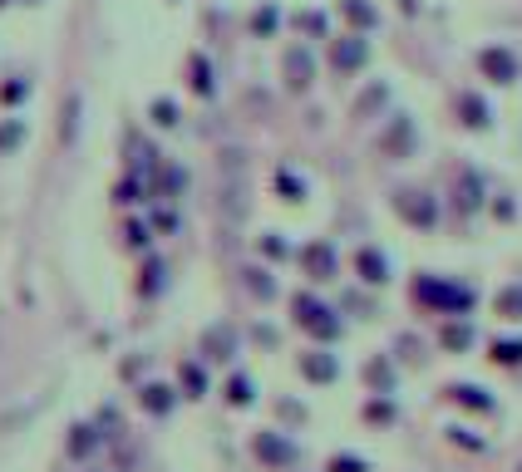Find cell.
Masks as SVG:
<instances>
[{"instance_id": "6da1fadb", "label": "cell", "mask_w": 522, "mask_h": 472, "mask_svg": "<svg viewBox=\"0 0 522 472\" xmlns=\"http://www.w3.org/2000/svg\"><path fill=\"white\" fill-rule=\"evenodd\" d=\"M414 300H419V306H434V310L458 315V310H468V306H473V290H464V286H448V281L424 276V281H414Z\"/></svg>"}, {"instance_id": "7a4b0ae2", "label": "cell", "mask_w": 522, "mask_h": 472, "mask_svg": "<svg viewBox=\"0 0 522 472\" xmlns=\"http://www.w3.org/2000/svg\"><path fill=\"white\" fill-rule=\"evenodd\" d=\"M296 320L306 325L316 340H336L340 334V320H336V310H326L320 300H310V296H296Z\"/></svg>"}, {"instance_id": "3957f363", "label": "cell", "mask_w": 522, "mask_h": 472, "mask_svg": "<svg viewBox=\"0 0 522 472\" xmlns=\"http://www.w3.org/2000/svg\"><path fill=\"white\" fill-rule=\"evenodd\" d=\"M394 212H400L410 227H434L438 222V202L429 192H400L394 197Z\"/></svg>"}, {"instance_id": "277c9868", "label": "cell", "mask_w": 522, "mask_h": 472, "mask_svg": "<svg viewBox=\"0 0 522 472\" xmlns=\"http://www.w3.org/2000/svg\"><path fill=\"white\" fill-rule=\"evenodd\" d=\"M256 458L266 468H291L296 463V443H291V438H281V433H256Z\"/></svg>"}, {"instance_id": "5b68a950", "label": "cell", "mask_w": 522, "mask_h": 472, "mask_svg": "<svg viewBox=\"0 0 522 472\" xmlns=\"http://www.w3.org/2000/svg\"><path fill=\"white\" fill-rule=\"evenodd\" d=\"M364 59H370V45H364L360 35H346L330 45V65L340 69V75H355V69H364Z\"/></svg>"}, {"instance_id": "8992f818", "label": "cell", "mask_w": 522, "mask_h": 472, "mask_svg": "<svg viewBox=\"0 0 522 472\" xmlns=\"http://www.w3.org/2000/svg\"><path fill=\"white\" fill-rule=\"evenodd\" d=\"M301 374H306L310 384H336L340 379V360L326 354V350H310V354H301Z\"/></svg>"}, {"instance_id": "52a82bcc", "label": "cell", "mask_w": 522, "mask_h": 472, "mask_svg": "<svg viewBox=\"0 0 522 472\" xmlns=\"http://www.w3.org/2000/svg\"><path fill=\"white\" fill-rule=\"evenodd\" d=\"M301 266H306L310 281H330L336 276V251H330L326 241H310V246L301 251Z\"/></svg>"}, {"instance_id": "ba28073f", "label": "cell", "mask_w": 522, "mask_h": 472, "mask_svg": "<svg viewBox=\"0 0 522 472\" xmlns=\"http://www.w3.org/2000/svg\"><path fill=\"white\" fill-rule=\"evenodd\" d=\"M478 69H483L488 79H498V84H513L518 79V59L508 55V49H483V55H478Z\"/></svg>"}, {"instance_id": "9c48e42d", "label": "cell", "mask_w": 522, "mask_h": 472, "mask_svg": "<svg viewBox=\"0 0 522 472\" xmlns=\"http://www.w3.org/2000/svg\"><path fill=\"white\" fill-rule=\"evenodd\" d=\"M380 148L390 153V157H404L414 148V123L410 119H394L390 129H384V138H380Z\"/></svg>"}, {"instance_id": "30bf717a", "label": "cell", "mask_w": 522, "mask_h": 472, "mask_svg": "<svg viewBox=\"0 0 522 472\" xmlns=\"http://www.w3.org/2000/svg\"><path fill=\"white\" fill-rule=\"evenodd\" d=\"M355 271H360V281H370V286H384V281H390V261H384L374 246H364L360 256H355Z\"/></svg>"}, {"instance_id": "8fae6325", "label": "cell", "mask_w": 522, "mask_h": 472, "mask_svg": "<svg viewBox=\"0 0 522 472\" xmlns=\"http://www.w3.org/2000/svg\"><path fill=\"white\" fill-rule=\"evenodd\" d=\"M202 350H207V360H232V354H237V330L212 325V330L202 334Z\"/></svg>"}, {"instance_id": "7c38bea8", "label": "cell", "mask_w": 522, "mask_h": 472, "mask_svg": "<svg viewBox=\"0 0 522 472\" xmlns=\"http://www.w3.org/2000/svg\"><path fill=\"white\" fill-rule=\"evenodd\" d=\"M310 75H316V65H310L306 49H286V84L291 89H310Z\"/></svg>"}, {"instance_id": "4fadbf2b", "label": "cell", "mask_w": 522, "mask_h": 472, "mask_svg": "<svg viewBox=\"0 0 522 472\" xmlns=\"http://www.w3.org/2000/svg\"><path fill=\"white\" fill-rule=\"evenodd\" d=\"M448 398H454V404H464V408H478V414H488V408H493V398L478 389V384H454Z\"/></svg>"}, {"instance_id": "5bb4252c", "label": "cell", "mask_w": 522, "mask_h": 472, "mask_svg": "<svg viewBox=\"0 0 522 472\" xmlns=\"http://www.w3.org/2000/svg\"><path fill=\"white\" fill-rule=\"evenodd\" d=\"M458 113H464L468 129H488V103L478 94H458Z\"/></svg>"}, {"instance_id": "9a60e30c", "label": "cell", "mask_w": 522, "mask_h": 472, "mask_svg": "<svg viewBox=\"0 0 522 472\" xmlns=\"http://www.w3.org/2000/svg\"><path fill=\"white\" fill-rule=\"evenodd\" d=\"M340 10H346V20H350L355 30H370L374 20H380V15H374V5H370V0H346Z\"/></svg>"}, {"instance_id": "2e32d148", "label": "cell", "mask_w": 522, "mask_h": 472, "mask_svg": "<svg viewBox=\"0 0 522 472\" xmlns=\"http://www.w3.org/2000/svg\"><path fill=\"white\" fill-rule=\"evenodd\" d=\"M143 408H148V414H168V408H173V389L148 384V389H143Z\"/></svg>"}, {"instance_id": "e0dca14e", "label": "cell", "mask_w": 522, "mask_h": 472, "mask_svg": "<svg viewBox=\"0 0 522 472\" xmlns=\"http://www.w3.org/2000/svg\"><path fill=\"white\" fill-rule=\"evenodd\" d=\"M187 69H193V89H197V94H212V65H207L202 55L187 59Z\"/></svg>"}, {"instance_id": "ac0fdd59", "label": "cell", "mask_w": 522, "mask_h": 472, "mask_svg": "<svg viewBox=\"0 0 522 472\" xmlns=\"http://www.w3.org/2000/svg\"><path fill=\"white\" fill-rule=\"evenodd\" d=\"M364 379H370V384H374V389H380V394H390V389H394V370H390V364H384V360H374L370 370H364Z\"/></svg>"}, {"instance_id": "d6986e66", "label": "cell", "mask_w": 522, "mask_h": 472, "mask_svg": "<svg viewBox=\"0 0 522 472\" xmlns=\"http://www.w3.org/2000/svg\"><path fill=\"white\" fill-rule=\"evenodd\" d=\"M498 315H508V320H522V286H508L503 296H498Z\"/></svg>"}, {"instance_id": "ffe728a7", "label": "cell", "mask_w": 522, "mask_h": 472, "mask_svg": "<svg viewBox=\"0 0 522 472\" xmlns=\"http://www.w3.org/2000/svg\"><path fill=\"white\" fill-rule=\"evenodd\" d=\"M468 344H473V330H468V325H448L444 330V350H468Z\"/></svg>"}, {"instance_id": "44dd1931", "label": "cell", "mask_w": 522, "mask_h": 472, "mask_svg": "<svg viewBox=\"0 0 522 472\" xmlns=\"http://www.w3.org/2000/svg\"><path fill=\"white\" fill-rule=\"evenodd\" d=\"M493 360L498 364H522V340H498L493 344Z\"/></svg>"}, {"instance_id": "7402d4cb", "label": "cell", "mask_w": 522, "mask_h": 472, "mask_svg": "<svg viewBox=\"0 0 522 472\" xmlns=\"http://www.w3.org/2000/svg\"><path fill=\"white\" fill-rule=\"evenodd\" d=\"M20 138H25V119H10V123H0V153H5V148H15Z\"/></svg>"}, {"instance_id": "603a6c76", "label": "cell", "mask_w": 522, "mask_h": 472, "mask_svg": "<svg viewBox=\"0 0 522 472\" xmlns=\"http://www.w3.org/2000/svg\"><path fill=\"white\" fill-rule=\"evenodd\" d=\"M227 398H232L237 408H242V404H252V379H247V374H237V379L227 384Z\"/></svg>"}, {"instance_id": "cb8c5ba5", "label": "cell", "mask_w": 522, "mask_h": 472, "mask_svg": "<svg viewBox=\"0 0 522 472\" xmlns=\"http://www.w3.org/2000/svg\"><path fill=\"white\" fill-rule=\"evenodd\" d=\"M183 384H187V394H193V398H202V389H207V379H202L197 364H183Z\"/></svg>"}, {"instance_id": "d4e9b609", "label": "cell", "mask_w": 522, "mask_h": 472, "mask_svg": "<svg viewBox=\"0 0 522 472\" xmlns=\"http://www.w3.org/2000/svg\"><path fill=\"white\" fill-rule=\"evenodd\" d=\"M247 286H252L261 300H271V296H276V286L266 281V271H247Z\"/></svg>"}, {"instance_id": "484cf974", "label": "cell", "mask_w": 522, "mask_h": 472, "mask_svg": "<svg viewBox=\"0 0 522 472\" xmlns=\"http://www.w3.org/2000/svg\"><path fill=\"white\" fill-rule=\"evenodd\" d=\"M330 472H370V468H364L360 458H350V453H336L330 458Z\"/></svg>"}, {"instance_id": "4316f807", "label": "cell", "mask_w": 522, "mask_h": 472, "mask_svg": "<svg viewBox=\"0 0 522 472\" xmlns=\"http://www.w3.org/2000/svg\"><path fill=\"white\" fill-rule=\"evenodd\" d=\"M153 123H163V129H173V123H177V109H173L168 99H158V103H153Z\"/></svg>"}, {"instance_id": "83f0119b", "label": "cell", "mask_w": 522, "mask_h": 472, "mask_svg": "<svg viewBox=\"0 0 522 472\" xmlns=\"http://www.w3.org/2000/svg\"><path fill=\"white\" fill-rule=\"evenodd\" d=\"M276 187H281V192L291 197V202H301V192H306V187H301V183H296V177H291V173H276Z\"/></svg>"}, {"instance_id": "f1b7e54d", "label": "cell", "mask_w": 522, "mask_h": 472, "mask_svg": "<svg viewBox=\"0 0 522 472\" xmlns=\"http://www.w3.org/2000/svg\"><path fill=\"white\" fill-rule=\"evenodd\" d=\"M478 197H483V192H478V177L464 173V207H478Z\"/></svg>"}, {"instance_id": "f546056e", "label": "cell", "mask_w": 522, "mask_h": 472, "mask_svg": "<svg viewBox=\"0 0 522 472\" xmlns=\"http://www.w3.org/2000/svg\"><path fill=\"white\" fill-rule=\"evenodd\" d=\"M89 448H94V433L89 428H75V458H85Z\"/></svg>"}, {"instance_id": "4dcf8cb0", "label": "cell", "mask_w": 522, "mask_h": 472, "mask_svg": "<svg viewBox=\"0 0 522 472\" xmlns=\"http://www.w3.org/2000/svg\"><path fill=\"white\" fill-rule=\"evenodd\" d=\"M252 25L261 30V35H266V30H271V25H276V10H261V15L252 20Z\"/></svg>"}, {"instance_id": "1f68e13d", "label": "cell", "mask_w": 522, "mask_h": 472, "mask_svg": "<svg viewBox=\"0 0 522 472\" xmlns=\"http://www.w3.org/2000/svg\"><path fill=\"white\" fill-rule=\"evenodd\" d=\"M364 414H370V418H374V423H384V418H390V414H394V408H390V404H370V408H364Z\"/></svg>"}, {"instance_id": "d6a6232c", "label": "cell", "mask_w": 522, "mask_h": 472, "mask_svg": "<svg viewBox=\"0 0 522 472\" xmlns=\"http://www.w3.org/2000/svg\"><path fill=\"white\" fill-rule=\"evenodd\" d=\"M0 5H5V0H0Z\"/></svg>"}]
</instances>
